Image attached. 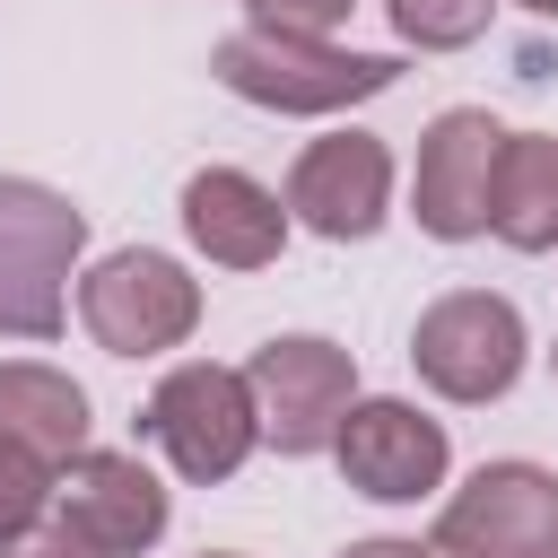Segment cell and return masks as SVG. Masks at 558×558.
<instances>
[{"label": "cell", "mask_w": 558, "mask_h": 558, "mask_svg": "<svg viewBox=\"0 0 558 558\" xmlns=\"http://www.w3.org/2000/svg\"><path fill=\"white\" fill-rule=\"evenodd\" d=\"M384 209H392V148L375 131H323V140L296 148V166H288V218H305L331 244H357V235L384 227Z\"/></svg>", "instance_id": "8"}, {"label": "cell", "mask_w": 558, "mask_h": 558, "mask_svg": "<svg viewBox=\"0 0 558 558\" xmlns=\"http://www.w3.org/2000/svg\"><path fill=\"white\" fill-rule=\"evenodd\" d=\"M488 235L514 244V253H558V140L549 131H506Z\"/></svg>", "instance_id": "14"}, {"label": "cell", "mask_w": 558, "mask_h": 558, "mask_svg": "<svg viewBox=\"0 0 558 558\" xmlns=\"http://www.w3.org/2000/svg\"><path fill=\"white\" fill-rule=\"evenodd\" d=\"M209 70L227 96L270 105V113H340V105H366L401 78L392 52H340L323 35H279V26H235L209 52Z\"/></svg>", "instance_id": "1"}, {"label": "cell", "mask_w": 558, "mask_h": 558, "mask_svg": "<svg viewBox=\"0 0 558 558\" xmlns=\"http://www.w3.org/2000/svg\"><path fill=\"white\" fill-rule=\"evenodd\" d=\"M0 436L26 445V453H44L61 471L70 453H87V392L61 366L17 357V366H0Z\"/></svg>", "instance_id": "13"}, {"label": "cell", "mask_w": 558, "mask_h": 558, "mask_svg": "<svg viewBox=\"0 0 558 558\" xmlns=\"http://www.w3.org/2000/svg\"><path fill=\"white\" fill-rule=\"evenodd\" d=\"M392 9V35L418 44V52H462L488 35V9L497 0H384Z\"/></svg>", "instance_id": "15"}, {"label": "cell", "mask_w": 558, "mask_h": 558, "mask_svg": "<svg viewBox=\"0 0 558 558\" xmlns=\"http://www.w3.org/2000/svg\"><path fill=\"white\" fill-rule=\"evenodd\" d=\"M78 323H87L96 349H113V357L183 349L192 323H201V279H192L174 253L122 244V253H105V262L78 279Z\"/></svg>", "instance_id": "4"}, {"label": "cell", "mask_w": 558, "mask_h": 558, "mask_svg": "<svg viewBox=\"0 0 558 558\" xmlns=\"http://www.w3.org/2000/svg\"><path fill=\"white\" fill-rule=\"evenodd\" d=\"M549 366H558V349H549Z\"/></svg>", "instance_id": "22"}, {"label": "cell", "mask_w": 558, "mask_h": 558, "mask_svg": "<svg viewBox=\"0 0 558 558\" xmlns=\"http://www.w3.org/2000/svg\"><path fill=\"white\" fill-rule=\"evenodd\" d=\"M331 453H340V480L357 497H384V506H410V497L445 488V462H453L445 427L418 401H349Z\"/></svg>", "instance_id": "9"}, {"label": "cell", "mask_w": 558, "mask_h": 558, "mask_svg": "<svg viewBox=\"0 0 558 558\" xmlns=\"http://www.w3.org/2000/svg\"><path fill=\"white\" fill-rule=\"evenodd\" d=\"M140 427H148V445H157L183 480L209 488V480H235L244 453L262 445V401H253V384H244L235 366L192 357V366H174V375L148 392Z\"/></svg>", "instance_id": "3"}, {"label": "cell", "mask_w": 558, "mask_h": 558, "mask_svg": "<svg viewBox=\"0 0 558 558\" xmlns=\"http://www.w3.org/2000/svg\"><path fill=\"white\" fill-rule=\"evenodd\" d=\"M514 9H532V17H558V0H514Z\"/></svg>", "instance_id": "20"}, {"label": "cell", "mask_w": 558, "mask_h": 558, "mask_svg": "<svg viewBox=\"0 0 558 558\" xmlns=\"http://www.w3.org/2000/svg\"><path fill=\"white\" fill-rule=\"evenodd\" d=\"M52 506H61V523L87 532L105 558H140V549H157V532H166V488H157V471H148L140 453H96V445L70 453Z\"/></svg>", "instance_id": "11"}, {"label": "cell", "mask_w": 558, "mask_h": 558, "mask_svg": "<svg viewBox=\"0 0 558 558\" xmlns=\"http://www.w3.org/2000/svg\"><path fill=\"white\" fill-rule=\"evenodd\" d=\"M87 244V209L35 174H0V331L61 340L70 323V262Z\"/></svg>", "instance_id": "2"}, {"label": "cell", "mask_w": 558, "mask_h": 558, "mask_svg": "<svg viewBox=\"0 0 558 558\" xmlns=\"http://www.w3.org/2000/svg\"><path fill=\"white\" fill-rule=\"evenodd\" d=\"M244 384H253L262 436H270L279 453H323V445L340 436L349 401H357V366H349V349L323 340V331H279V340H262L253 366H244Z\"/></svg>", "instance_id": "6"}, {"label": "cell", "mask_w": 558, "mask_h": 558, "mask_svg": "<svg viewBox=\"0 0 558 558\" xmlns=\"http://www.w3.org/2000/svg\"><path fill=\"white\" fill-rule=\"evenodd\" d=\"M183 235L218 262V270H270L288 244V209L270 183H253L244 166H201L183 183Z\"/></svg>", "instance_id": "12"}, {"label": "cell", "mask_w": 558, "mask_h": 558, "mask_svg": "<svg viewBox=\"0 0 558 558\" xmlns=\"http://www.w3.org/2000/svg\"><path fill=\"white\" fill-rule=\"evenodd\" d=\"M410 366H418V384L445 392V401H497V392H514V375H523V314H514L497 288H453V296H436V305L418 314Z\"/></svg>", "instance_id": "5"}, {"label": "cell", "mask_w": 558, "mask_h": 558, "mask_svg": "<svg viewBox=\"0 0 558 558\" xmlns=\"http://www.w3.org/2000/svg\"><path fill=\"white\" fill-rule=\"evenodd\" d=\"M0 558H105L87 532H70L61 514L52 523H35V532H17V541H0Z\"/></svg>", "instance_id": "18"}, {"label": "cell", "mask_w": 558, "mask_h": 558, "mask_svg": "<svg viewBox=\"0 0 558 558\" xmlns=\"http://www.w3.org/2000/svg\"><path fill=\"white\" fill-rule=\"evenodd\" d=\"M436 558H558V471L480 462L436 514Z\"/></svg>", "instance_id": "7"}, {"label": "cell", "mask_w": 558, "mask_h": 558, "mask_svg": "<svg viewBox=\"0 0 558 558\" xmlns=\"http://www.w3.org/2000/svg\"><path fill=\"white\" fill-rule=\"evenodd\" d=\"M52 488H61V471H52L44 453H26V445H9V436H0V541L35 532V523H44V506H52Z\"/></svg>", "instance_id": "16"}, {"label": "cell", "mask_w": 558, "mask_h": 558, "mask_svg": "<svg viewBox=\"0 0 558 558\" xmlns=\"http://www.w3.org/2000/svg\"><path fill=\"white\" fill-rule=\"evenodd\" d=\"M253 26H279V35H331L357 0H244Z\"/></svg>", "instance_id": "17"}, {"label": "cell", "mask_w": 558, "mask_h": 558, "mask_svg": "<svg viewBox=\"0 0 558 558\" xmlns=\"http://www.w3.org/2000/svg\"><path fill=\"white\" fill-rule=\"evenodd\" d=\"M497 157H506V131H497L480 105H453V113L427 122V140H418V227H427L436 244L488 235Z\"/></svg>", "instance_id": "10"}, {"label": "cell", "mask_w": 558, "mask_h": 558, "mask_svg": "<svg viewBox=\"0 0 558 558\" xmlns=\"http://www.w3.org/2000/svg\"><path fill=\"white\" fill-rule=\"evenodd\" d=\"M340 558H436V549H418V541H349Z\"/></svg>", "instance_id": "19"}, {"label": "cell", "mask_w": 558, "mask_h": 558, "mask_svg": "<svg viewBox=\"0 0 558 558\" xmlns=\"http://www.w3.org/2000/svg\"><path fill=\"white\" fill-rule=\"evenodd\" d=\"M201 558H235V549H201Z\"/></svg>", "instance_id": "21"}]
</instances>
